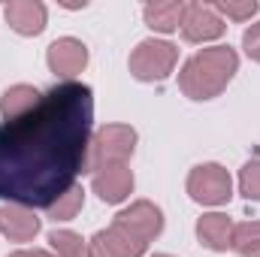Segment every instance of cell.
Returning a JSON list of instances; mask_svg holds the SVG:
<instances>
[{"label": "cell", "instance_id": "277c9868", "mask_svg": "<svg viewBox=\"0 0 260 257\" xmlns=\"http://www.w3.org/2000/svg\"><path fill=\"white\" fill-rule=\"evenodd\" d=\"M179 61V49L167 40H142L130 52V76L139 82H164Z\"/></svg>", "mask_w": 260, "mask_h": 257}, {"label": "cell", "instance_id": "ac0fdd59", "mask_svg": "<svg viewBox=\"0 0 260 257\" xmlns=\"http://www.w3.org/2000/svg\"><path fill=\"white\" fill-rule=\"evenodd\" d=\"M49 245L55 248L58 257H88V242L73 230H52Z\"/></svg>", "mask_w": 260, "mask_h": 257}, {"label": "cell", "instance_id": "ba28073f", "mask_svg": "<svg viewBox=\"0 0 260 257\" xmlns=\"http://www.w3.org/2000/svg\"><path fill=\"white\" fill-rule=\"evenodd\" d=\"M46 61H49V70H52L58 79L73 82V76H79V73L88 67V49H85V43L76 40V37H61V40H55V43L49 46Z\"/></svg>", "mask_w": 260, "mask_h": 257}, {"label": "cell", "instance_id": "4fadbf2b", "mask_svg": "<svg viewBox=\"0 0 260 257\" xmlns=\"http://www.w3.org/2000/svg\"><path fill=\"white\" fill-rule=\"evenodd\" d=\"M233 230H236V224L227 215H221V212H209V215H203L197 221V239L209 251L233 248Z\"/></svg>", "mask_w": 260, "mask_h": 257}, {"label": "cell", "instance_id": "5bb4252c", "mask_svg": "<svg viewBox=\"0 0 260 257\" xmlns=\"http://www.w3.org/2000/svg\"><path fill=\"white\" fill-rule=\"evenodd\" d=\"M182 15H185V3L182 0H154L142 9V18L151 30L157 34H173L182 27Z\"/></svg>", "mask_w": 260, "mask_h": 257}, {"label": "cell", "instance_id": "9c48e42d", "mask_svg": "<svg viewBox=\"0 0 260 257\" xmlns=\"http://www.w3.org/2000/svg\"><path fill=\"white\" fill-rule=\"evenodd\" d=\"M145 248H148L145 242H139L136 236H130L127 230L115 224L88 239V257H142Z\"/></svg>", "mask_w": 260, "mask_h": 257}, {"label": "cell", "instance_id": "d6986e66", "mask_svg": "<svg viewBox=\"0 0 260 257\" xmlns=\"http://www.w3.org/2000/svg\"><path fill=\"white\" fill-rule=\"evenodd\" d=\"M239 194L245 200L260 203V154H254L242 170H239Z\"/></svg>", "mask_w": 260, "mask_h": 257}, {"label": "cell", "instance_id": "5b68a950", "mask_svg": "<svg viewBox=\"0 0 260 257\" xmlns=\"http://www.w3.org/2000/svg\"><path fill=\"white\" fill-rule=\"evenodd\" d=\"M188 194L194 203L203 206H221L233 197V182L230 173L221 164H200L188 176Z\"/></svg>", "mask_w": 260, "mask_h": 257}, {"label": "cell", "instance_id": "6da1fadb", "mask_svg": "<svg viewBox=\"0 0 260 257\" xmlns=\"http://www.w3.org/2000/svg\"><path fill=\"white\" fill-rule=\"evenodd\" d=\"M94 91L82 82L52 85L40 106L0 124V200L49 209L85 173Z\"/></svg>", "mask_w": 260, "mask_h": 257}, {"label": "cell", "instance_id": "e0dca14e", "mask_svg": "<svg viewBox=\"0 0 260 257\" xmlns=\"http://www.w3.org/2000/svg\"><path fill=\"white\" fill-rule=\"evenodd\" d=\"M233 251L239 257H260V221L236 224V230H233Z\"/></svg>", "mask_w": 260, "mask_h": 257}, {"label": "cell", "instance_id": "7c38bea8", "mask_svg": "<svg viewBox=\"0 0 260 257\" xmlns=\"http://www.w3.org/2000/svg\"><path fill=\"white\" fill-rule=\"evenodd\" d=\"M0 233L12 242H30L40 233V218L27 206L6 203V206H0Z\"/></svg>", "mask_w": 260, "mask_h": 257}, {"label": "cell", "instance_id": "9a60e30c", "mask_svg": "<svg viewBox=\"0 0 260 257\" xmlns=\"http://www.w3.org/2000/svg\"><path fill=\"white\" fill-rule=\"evenodd\" d=\"M40 100H43V94L34 85H12L0 97V115H3V121H15V118L34 112L40 106Z\"/></svg>", "mask_w": 260, "mask_h": 257}, {"label": "cell", "instance_id": "52a82bcc", "mask_svg": "<svg viewBox=\"0 0 260 257\" xmlns=\"http://www.w3.org/2000/svg\"><path fill=\"white\" fill-rule=\"evenodd\" d=\"M224 30L227 24L212 3H185V15H182L185 43H209V40H218Z\"/></svg>", "mask_w": 260, "mask_h": 257}, {"label": "cell", "instance_id": "2e32d148", "mask_svg": "<svg viewBox=\"0 0 260 257\" xmlns=\"http://www.w3.org/2000/svg\"><path fill=\"white\" fill-rule=\"evenodd\" d=\"M82 206H85V191H82V185H73V188L61 194L46 212H49L52 221H73V218L82 212Z\"/></svg>", "mask_w": 260, "mask_h": 257}, {"label": "cell", "instance_id": "7a4b0ae2", "mask_svg": "<svg viewBox=\"0 0 260 257\" xmlns=\"http://www.w3.org/2000/svg\"><path fill=\"white\" fill-rule=\"evenodd\" d=\"M236 70H239V55L230 46H212L185 61L179 73V88L191 100H212L233 82Z\"/></svg>", "mask_w": 260, "mask_h": 257}, {"label": "cell", "instance_id": "7402d4cb", "mask_svg": "<svg viewBox=\"0 0 260 257\" xmlns=\"http://www.w3.org/2000/svg\"><path fill=\"white\" fill-rule=\"evenodd\" d=\"M9 257H58V254H52L46 248H21V251H12Z\"/></svg>", "mask_w": 260, "mask_h": 257}, {"label": "cell", "instance_id": "8fae6325", "mask_svg": "<svg viewBox=\"0 0 260 257\" xmlns=\"http://www.w3.org/2000/svg\"><path fill=\"white\" fill-rule=\"evenodd\" d=\"M91 188H94V194H97L103 203H124L130 194H133V173H130L127 164L106 167V170L94 173Z\"/></svg>", "mask_w": 260, "mask_h": 257}, {"label": "cell", "instance_id": "3957f363", "mask_svg": "<svg viewBox=\"0 0 260 257\" xmlns=\"http://www.w3.org/2000/svg\"><path fill=\"white\" fill-rule=\"evenodd\" d=\"M133 148H136V130L130 127V124H103L100 130L91 133L85 173L94 176V173H100L106 167L127 164Z\"/></svg>", "mask_w": 260, "mask_h": 257}, {"label": "cell", "instance_id": "44dd1931", "mask_svg": "<svg viewBox=\"0 0 260 257\" xmlns=\"http://www.w3.org/2000/svg\"><path fill=\"white\" fill-rule=\"evenodd\" d=\"M242 49H245V55H248L251 61L260 64V21H254V24L242 34Z\"/></svg>", "mask_w": 260, "mask_h": 257}, {"label": "cell", "instance_id": "ffe728a7", "mask_svg": "<svg viewBox=\"0 0 260 257\" xmlns=\"http://www.w3.org/2000/svg\"><path fill=\"white\" fill-rule=\"evenodd\" d=\"M257 0H245V3H233V0H221V3H215V12L224 18H233V21H248V18H254L257 15Z\"/></svg>", "mask_w": 260, "mask_h": 257}, {"label": "cell", "instance_id": "8992f818", "mask_svg": "<svg viewBox=\"0 0 260 257\" xmlns=\"http://www.w3.org/2000/svg\"><path fill=\"white\" fill-rule=\"evenodd\" d=\"M112 224L121 227V230H127L130 236H136L139 242L148 245V242L157 239L160 230H164V212H160L151 200H136V203H130L127 209H121V212L115 215Z\"/></svg>", "mask_w": 260, "mask_h": 257}, {"label": "cell", "instance_id": "30bf717a", "mask_svg": "<svg viewBox=\"0 0 260 257\" xmlns=\"http://www.w3.org/2000/svg\"><path fill=\"white\" fill-rule=\"evenodd\" d=\"M3 18H6V24H9L15 34H21V37H37V34L46 30L49 12H46V6H43L40 0H12V3L3 6Z\"/></svg>", "mask_w": 260, "mask_h": 257}, {"label": "cell", "instance_id": "603a6c76", "mask_svg": "<svg viewBox=\"0 0 260 257\" xmlns=\"http://www.w3.org/2000/svg\"><path fill=\"white\" fill-rule=\"evenodd\" d=\"M148 257H173V254H148Z\"/></svg>", "mask_w": 260, "mask_h": 257}]
</instances>
